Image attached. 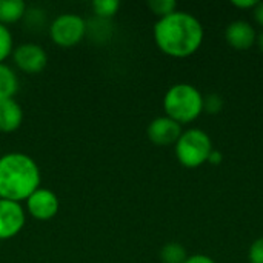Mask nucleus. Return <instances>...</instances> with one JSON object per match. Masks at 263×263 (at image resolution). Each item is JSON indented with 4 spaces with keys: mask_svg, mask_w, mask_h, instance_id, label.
<instances>
[{
    "mask_svg": "<svg viewBox=\"0 0 263 263\" xmlns=\"http://www.w3.org/2000/svg\"><path fill=\"white\" fill-rule=\"evenodd\" d=\"M256 45H257V48H259V51L263 54V29L257 34V40H256Z\"/></svg>",
    "mask_w": 263,
    "mask_h": 263,
    "instance_id": "obj_24",
    "label": "nucleus"
},
{
    "mask_svg": "<svg viewBox=\"0 0 263 263\" xmlns=\"http://www.w3.org/2000/svg\"><path fill=\"white\" fill-rule=\"evenodd\" d=\"M248 262L263 263V237L256 239L248 250Z\"/></svg>",
    "mask_w": 263,
    "mask_h": 263,
    "instance_id": "obj_19",
    "label": "nucleus"
},
{
    "mask_svg": "<svg viewBox=\"0 0 263 263\" xmlns=\"http://www.w3.org/2000/svg\"><path fill=\"white\" fill-rule=\"evenodd\" d=\"M26 214L20 203L0 199V240L15 237L25 227Z\"/></svg>",
    "mask_w": 263,
    "mask_h": 263,
    "instance_id": "obj_8",
    "label": "nucleus"
},
{
    "mask_svg": "<svg viewBox=\"0 0 263 263\" xmlns=\"http://www.w3.org/2000/svg\"><path fill=\"white\" fill-rule=\"evenodd\" d=\"M15 66L26 74H39L48 65V54L37 43H22L12 51Z\"/></svg>",
    "mask_w": 263,
    "mask_h": 263,
    "instance_id": "obj_6",
    "label": "nucleus"
},
{
    "mask_svg": "<svg viewBox=\"0 0 263 263\" xmlns=\"http://www.w3.org/2000/svg\"><path fill=\"white\" fill-rule=\"evenodd\" d=\"M17 91H18V77L15 71L8 65L0 63V102L6 99H14Z\"/></svg>",
    "mask_w": 263,
    "mask_h": 263,
    "instance_id": "obj_13",
    "label": "nucleus"
},
{
    "mask_svg": "<svg viewBox=\"0 0 263 263\" xmlns=\"http://www.w3.org/2000/svg\"><path fill=\"white\" fill-rule=\"evenodd\" d=\"M26 14V5L23 0H0V23L8 26Z\"/></svg>",
    "mask_w": 263,
    "mask_h": 263,
    "instance_id": "obj_12",
    "label": "nucleus"
},
{
    "mask_svg": "<svg viewBox=\"0 0 263 263\" xmlns=\"http://www.w3.org/2000/svg\"><path fill=\"white\" fill-rule=\"evenodd\" d=\"M231 5H233L234 8L240 9V11H247V9H251V11H253L254 6L257 5V2H256V0H233Z\"/></svg>",
    "mask_w": 263,
    "mask_h": 263,
    "instance_id": "obj_20",
    "label": "nucleus"
},
{
    "mask_svg": "<svg viewBox=\"0 0 263 263\" xmlns=\"http://www.w3.org/2000/svg\"><path fill=\"white\" fill-rule=\"evenodd\" d=\"M26 211L37 220H51L60 208L59 197L54 191L48 188L35 190L26 200Z\"/></svg>",
    "mask_w": 263,
    "mask_h": 263,
    "instance_id": "obj_7",
    "label": "nucleus"
},
{
    "mask_svg": "<svg viewBox=\"0 0 263 263\" xmlns=\"http://www.w3.org/2000/svg\"><path fill=\"white\" fill-rule=\"evenodd\" d=\"M14 51V39L12 32L8 26L0 23V63H3Z\"/></svg>",
    "mask_w": 263,
    "mask_h": 263,
    "instance_id": "obj_16",
    "label": "nucleus"
},
{
    "mask_svg": "<svg viewBox=\"0 0 263 263\" xmlns=\"http://www.w3.org/2000/svg\"><path fill=\"white\" fill-rule=\"evenodd\" d=\"M148 8L159 18H163V17H166V15L177 11V3L174 0H149Z\"/></svg>",
    "mask_w": 263,
    "mask_h": 263,
    "instance_id": "obj_17",
    "label": "nucleus"
},
{
    "mask_svg": "<svg viewBox=\"0 0 263 263\" xmlns=\"http://www.w3.org/2000/svg\"><path fill=\"white\" fill-rule=\"evenodd\" d=\"M40 168L25 153H8L0 157V199L22 203L40 188Z\"/></svg>",
    "mask_w": 263,
    "mask_h": 263,
    "instance_id": "obj_2",
    "label": "nucleus"
},
{
    "mask_svg": "<svg viewBox=\"0 0 263 263\" xmlns=\"http://www.w3.org/2000/svg\"><path fill=\"white\" fill-rule=\"evenodd\" d=\"M92 12L100 18H111L117 14L120 2L117 0H94L91 3Z\"/></svg>",
    "mask_w": 263,
    "mask_h": 263,
    "instance_id": "obj_15",
    "label": "nucleus"
},
{
    "mask_svg": "<svg viewBox=\"0 0 263 263\" xmlns=\"http://www.w3.org/2000/svg\"><path fill=\"white\" fill-rule=\"evenodd\" d=\"M188 259V253L185 247L179 242H170L160 250V262L162 263H185Z\"/></svg>",
    "mask_w": 263,
    "mask_h": 263,
    "instance_id": "obj_14",
    "label": "nucleus"
},
{
    "mask_svg": "<svg viewBox=\"0 0 263 263\" xmlns=\"http://www.w3.org/2000/svg\"><path fill=\"white\" fill-rule=\"evenodd\" d=\"M253 17H254V22L263 29V2H257V5L253 9Z\"/></svg>",
    "mask_w": 263,
    "mask_h": 263,
    "instance_id": "obj_22",
    "label": "nucleus"
},
{
    "mask_svg": "<svg viewBox=\"0 0 263 263\" xmlns=\"http://www.w3.org/2000/svg\"><path fill=\"white\" fill-rule=\"evenodd\" d=\"M163 111L179 125L193 123L203 112V94L191 83H176L163 96Z\"/></svg>",
    "mask_w": 263,
    "mask_h": 263,
    "instance_id": "obj_3",
    "label": "nucleus"
},
{
    "mask_svg": "<svg viewBox=\"0 0 263 263\" xmlns=\"http://www.w3.org/2000/svg\"><path fill=\"white\" fill-rule=\"evenodd\" d=\"M223 109V99L217 92H210L203 96V112L210 116H216Z\"/></svg>",
    "mask_w": 263,
    "mask_h": 263,
    "instance_id": "obj_18",
    "label": "nucleus"
},
{
    "mask_svg": "<svg viewBox=\"0 0 263 263\" xmlns=\"http://www.w3.org/2000/svg\"><path fill=\"white\" fill-rule=\"evenodd\" d=\"M185 263H216V260L206 254H193V256H188Z\"/></svg>",
    "mask_w": 263,
    "mask_h": 263,
    "instance_id": "obj_21",
    "label": "nucleus"
},
{
    "mask_svg": "<svg viewBox=\"0 0 263 263\" xmlns=\"http://www.w3.org/2000/svg\"><path fill=\"white\" fill-rule=\"evenodd\" d=\"M86 20L72 12H65L57 15L49 25L51 40L60 48H71L80 43L86 35Z\"/></svg>",
    "mask_w": 263,
    "mask_h": 263,
    "instance_id": "obj_5",
    "label": "nucleus"
},
{
    "mask_svg": "<svg viewBox=\"0 0 263 263\" xmlns=\"http://www.w3.org/2000/svg\"><path fill=\"white\" fill-rule=\"evenodd\" d=\"M23 123V109L15 99L0 102V133H14Z\"/></svg>",
    "mask_w": 263,
    "mask_h": 263,
    "instance_id": "obj_11",
    "label": "nucleus"
},
{
    "mask_svg": "<svg viewBox=\"0 0 263 263\" xmlns=\"http://www.w3.org/2000/svg\"><path fill=\"white\" fill-rule=\"evenodd\" d=\"M213 140L200 128H190L182 133L174 145V153L179 163L185 168L194 170L208 162V156L213 151Z\"/></svg>",
    "mask_w": 263,
    "mask_h": 263,
    "instance_id": "obj_4",
    "label": "nucleus"
},
{
    "mask_svg": "<svg viewBox=\"0 0 263 263\" xmlns=\"http://www.w3.org/2000/svg\"><path fill=\"white\" fill-rule=\"evenodd\" d=\"M227 43L236 51H248L256 45L257 32L247 20H234L225 29Z\"/></svg>",
    "mask_w": 263,
    "mask_h": 263,
    "instance_id": "obj_10",
    "label": "nucleus"
},
{
    "mask_svg": "<svg viewBox=\"0 0 263 263\" xmlns=\"http://www.w3.org/2000/svg\"><path fill=\"white\" fill-rule=\"evenodd\" d=\"M182 133H183L182 125H179L177 122H174L173 119H170L166 116L156 117L154 120H151V123L146 128L148 139L157 146L176 145V142L179 140Z\"/></svg>",
    "mask_w": 263,
    "mask_h": 263,
    "instance_id": "obj_9",
    "label": "nucleus"
},
{
    "mask_svg": "<svg viewBox=\"0 0 263 263\" xmlns=\"http://www.w3.org/2000/svg\"><path fill=\"white\" fill-rule=\"evenodd\" d=\"M157 48L174 59H186L196 54L205 39L200 20L186 11H176L159 18L153 29Z\"/></svg>",
    "mask_w": 263,
    "mask_h": 263,
    "instance_id": "obj_1",
    "label": "nucleus"
},
{
    "mask_svg": "<svg viewBox=\"0 0 263 263\" xmlns=\"http://www.w3.org/2000/svg\"><path fill=\"white\" fill-rule=\"evenodd\" d=\"M222 160H223V154L219 149H213L210 153V156H208V162L206 163H210V165H220Z\"/></svg>",
    "mask_w": 263,
    "mask_h": 263,
    "instance_id": "obj_23",
    "label": "nucleus"
}]
</instances>
